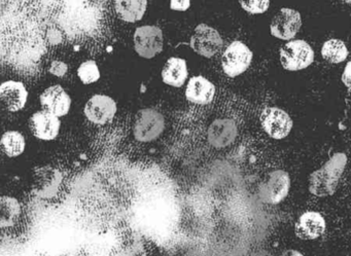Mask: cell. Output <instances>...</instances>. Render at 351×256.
I'll return each instance as SVG.
<instances>
[{
	"label": "cell",
	"instance_id": "3",
	"mask_svg": "<svg viewBox=\"0 0 351 256\" xmlns=\"http://www.w3.org/2000/svg\"><path fill=\"white\" fill-rule=\"evenodd\" d=\"M165 129L164 116L153 108L141 110L135 118L133 134L141 142H151L159 138Z\"/></svg>",
	"mask_w": 351,
	"mask_h": 256
},
{
	"label": "cell",
	"instance_id": "8",
	"mask_svg": "<svg viewBox=\"0 0 351 256\" xmlns=\"http://www.w3.org/2000/svg\"><path fill=\"white\" fill-rule=\"evenodd\" d=\"M62 174L51 166L38 167L32 174V190L40 199H52L58 194L62 183Z\"/></svg>",
	"mask_w": 351,
	"mask_h": 256
},
{
	"label": "cell",
	"instance_id": "10",
	"mask_svg": "<svg viewBox=\"0 0 351 256\" xmlns=\"http://www.w3.org/2000/svg\"><path fill=\"white\" fill-rule=\"evenodd\" d=\"M301 27V14L295 10L282 8L273 18L270 31L278 40H291L297 36Z\"/></svg>",
	"mask_w": 351,
	"mask_h": 256
},
{
	"label": "cell",
	"instance_id": "24",
	"mask_svg": "<svg viewBox=\"0 0 351 256\" xmlns=\"http://www.w3.org/2000/svg\"><path fill=\"white\" fill-rule=\"evenodd\" d=\"M121 256H147V254L141 240L134 235L125 242L121 250Z\"/></svg>",
	"mask_w": 351,
	"mask_h": 256
},
{
	"label": "cell",
	"instance_id": "12",
	"mask_svg": "<svg viewBox=\"0 0 351 256\" xmlns=\"http://www.w3.org/2000/svg\"><path fill=\"white\" fill-rule=\"evenodd\" d=\"M30 130L34 136L40 140H54L60 131L61 122L58 116L48 110H40L32 114L29 120Z\"/></svg>",
	"mask_w": 351,
	"mask_h": 256
},
{
	"label": "cell",
	"instance_id": "17",
	"mask_svg": "<svg viewBox=\"0 0 351 256\" xmlns=\"http://www.w3.org/2000/svg\"><path fill=\"white\" fill-rule=\"evenodd\" d=\"M215 96V85L200 75L192 77L186 86V97L192 103L206 105L213 101Z\"/></svg>",
	"mask_w": 351,
	"mask_h": 256
},
{
	"label": "cell",
	"instance_id": "2",
	"mask_svg": "<svg viewBox=\"0 0 351 256\" xmlns=\"http://www.w3.org/2000/svg\"><path fill=\"white\" fill-rule=\"evenodd\" d=\"M280 63L285 71H299L313 63L314 52L305 40H297L285 44L279 51Z\"/></svg>",
	"mask_w": 351,
	"mask_h": 256
},
{
	"label": "cell",
	"instance_id": "16",
	"mask_svg": "<svg viewBox=\"0 0 351 256\" xmlns=\"http://www.w3.org/2000/svg\"><path fill=\"white\" fill-rule=\"evenodd\" d=\"M28 92L21 81H5L0 86V99L9 112L23 110L27 102Z\"/></svg>",
	"mask_w": 351,
	"mask_h": 256
},
{
	"label": "cell",
	"instance_id": "14",
	"mask_svg": "<svg viewBox=\"0 0 351 256\" xmlns=\"http://www.w3.org/2000/svg\"><path fill=\"white\" fill-rule=\"evenodd\" d=\"M40 103L44 106L45 110H48L51 114L60 118L69 114L71 99L61 86L56 85L45 90L44 93L40 95Z\"/></svg>",
	"mask_w": 351,
	"mask_h": 256
},
{
	"label": "cell",
	"instance_id": "30",
	"mask_svg": "<svg viewBox=\"0 0 351 256\" xmlns=\"http://www.w3.org/2000/svg\"><path fill=\"white\" fill-rule=\"evenodd\" d=\"M343 3H348V5H351V0H342Z\"/></svg>",
	"mask_w": 351,
	"mask_h": 256
},
{
	"label": "cell",
	"instance_id": "7",
	"mask_svg": "<svg viewBox=\"0 0 351 256\" xmlns=\"http://www.w3.org/2000/svg\"><path fill=\"white\" fill-rule=\"evenodd\" d=\"M134 49L139 56L152 59L163 51V32L157 26H143L135 30Z\"/></svg>",
	"mask_w": 351,
	"mask_h": 256
},
{
	"label": "cell",
	"instance_id": "22",
	"mask_svg": "<svg viewBox=\"0 0 351 256\" xmlns=\"http://www.w3.org/2000/svg\"><path fill=\"white\" fill-rule=\"evenodd\" d=\"M25 146L23 135L17 131H9L1 137V149L8 157H19L25 151Z\"/></svg>",
	"mask_w": 351,
	"mask_h": 256
},
{
	"label": "cell",
	"instance_id": "6",
	"mask_svg": "<svg viewBox=\"0 0 351 256\" xmlns=\"http://www.w3.org/2000/svg\"><path fill=\"white\" fill-rule=\"evenodd\" d=\"M190 46L196 54L205 58H211L221 51L223 42L219 31L215 28L206 24H199L191 38Z\"/></svg>",
	"mask_w": 351,
	"mask_h": 256
},
{
	"label": "cell",
	"instance_id": "28",
	"mask_svg": "<svg viewBox=\"0 0 351 256\" xmlns=\"http://www.w3.org/2000/svg\"><path fill=\"white\" fill-rule=\"evenodd\" d=\"M342 81L348 89L351 90V61L347 63L342 75Z\"/></svg>",
	"mask_w": 351,
	"mask_h": 256
},
{
	"label": "cell",
	"instance_id": "18",
	"mask_svg": "<svg viewBox=\"0 0 351 256\" xmlns=\"http://www.w3.org/2000/svg\"><path fill=\"white\" fill-rule=\"evenodd\" d=\"M147 8V0H114L117 15L123 21L135 23L141 21Z\"/></svg>",
	"mask_w": 351,
	"mask_h": 256
},
{
	"label": "cell",
	"instance_id": "19",
	"mask_svg": "<svg viewBox=\"0 0 351 256\" xmlns=\"http://www.w3.org/2000/svg\"><path fill=\"white\" fill-rule=\"evenodd\" d=\"M188 77V68H186V62L182 58L168 59L162 71V79L166 85L171 86L174 88H180L184 85Z\"/></svg>",
	"mask_w": 351,
	"mask_h": 256
},
{
	"label": "cell",
	"instance_id": "1",
	"mask_svg": "<svg viewBox=\"0 0 351 256\" xmlns=\"http://www.w3.org/2000/svg\"><path fill=\"white\" fill-rule=\"evenodd\" d=\"M346 164L347 155L344 153H335L320 169L312 172L309 177V192L319 198L334 194Z\"/></svg>",
	"mask_w": 351,
	"mask_h": 256
},
{
	"label": "cell",
	"instance_id": "23",
	"mask_svg": "<svg viewBox=\"0 0 351 256\" xmlns=\"http://www.w3.org/2000/svg\"><path fill=\"white\" fill-rule=\"evenodd\" d=\"M77 75L84 85H90L100 79V71L95 61H86L77 69Z\"/></svg>",
	"mask_w": 351,
	"mask_h": 256
},
{
	"label": "cell",
	"instance_id": "21",
	"mask_svg": "<svg viewBox=\"0 0 351 256\" xmlns=\"http://www.w3.org/2000/svg\"><path fill=\"white\" fill-rule=\"evenodd\" d=\"M322 56L330 64H339L346 60L348 50L346 44L340 40H330L322 48Z\"/></svg>",
	"mask_w": 351,
	"mask_h": 256
},
{
	"label": "cell",
	"instance_id": "15",
	"mask_svg": "<svg viewBox=\"0 0 351 256\" xmlns=\"http://www.w3.org/2000/svg\"><path fill=\"white\" fill-rule=\"evenodd\" d=\"M237 137V126L229 118L215 120L209 127L207 132L208 142L215 149L229 146Z\"/></svg>",
	"mask_w": 351,
	"mask_h": 256
},
{
	"label": "cell",
	"instance_id": "5",
	"mask_svg": "<svg viewBox=\"0 0 351 256\" xmlns=\"http://www.w3.org/2000/svg\"><path fill=\"white\" fill-rule=\"evenodd\" d=\"M291 178L289 173L283 170H276L271 172L268 180L261 184L258 196L265 204L277 205L287 198Z\"/></svg>",
	"mask_w": 351,
	"mask_h": 256
},
{
	"label": "cell",
	"instance_id": "13",
	"mask_svg": "<svg viewBox=\"0 0 351 256\" xmlns=\"http://www.w3.org/2000/svg\"><path fill=\"white\" fill-rule=\"evenodd\" d=\"M326 220L320 213L308 211L303 213L295 223V233L299 239L315 240L326 231Z\"/></svg>",
	"mask_w": 351,
	"mask_h": 256
},
{
	"label": "cell",
	"instance_id": "20",
	"mask_svg": "<svg viewBox=\"0 0 351 256\" xmlns=\"http://www.w3.org/2000/svg\"><path fill=\"white\" fill-rule=\"evenodd\" d=\"M21 215V206L17 199L3 196L0 199V225L1 227H14Z\"/></svg>",
	"mask_w": 351,
	"mask_h": 256
},
{
	"label": "cell",
	"instance_id": "11",
	"mask_svg": "<svg viewBox=\"0 0 351 256\" xmlns=\"http://www.w3.org/2000/svg\"><path fill=\"white\" fill-rule=\"evenodd\" d=\"M85 116L96 125H106L114 120L117 114V103L106 95H94L86 104Z\"/></svg>",
	"mask_w": 351,
	"mask_h": 256
},
{
	"label": "cell",
	"instance_id": "29",
	"mask_svg": "<svg viewBox=\"0 0 351 256\" xmlns=\"http://www.w3.org/2000/svg\"><path fill=\"white\" fill-rule=\"evenodd\" d=\"M280 256H303V254L300 253L297 250L289 249L283 252Z\"/></svg>",
	"mask_w": 351,
	"mask_h": 256
},
{
	"label": "cell",
	"instance_id": "26",
	"mask_svg": "<svg viewBox=\"0 0 351 256\" xmlns=\"http://www.w3.org/2000/svg\"><path fill=\"white\" fill-rule=\"evenodd\" d=\"M67 71H69V67L62 61H53L50 69H49L50 73L58 77H64L66 75Z\"/></svg>",
	"mask_w": 351,
	"mask_h": 256
},
{
	"label": "cell",
	"instance_id": "4",
	"mask_svg": "<svg viewBox=\"0 0 351 256\" xmlns=\"http://www.w3.org/2000/svg\"><path fill=\"white\" fill-rule=\"evenodd\" d=\"M252 51L240 40L232 42L223 53L221 67L227 77H236L250 68L252 62Z\"/></svg>",
	"mask_w": 351,
	"mask_h": 256
},
{
	"label": "cell",
	"instance_id": "27",
	"mask_svg": "<svg viewBox=\"0 0 351 256\" xmlns=\"http://www.w3.org/2000/svg\"><path fill=\"white\" fill-rule=\"evenodd\" d=\"M191 7V0H170V9L173 11L186 12Z\"/></svg>",
	"mask_w": 351,
	"mask_h": 256
},
{
	"label": "cell",
	"instance_id": "9",
	"mask_svg": "<svg viewBox=\"0 0 351 256\" xmlns=\"http://www.w3.org/2000/svg\"><path fill=\"white\" fill-rule=\"evenodd\" d=\"M261 125L271 138L281 140L289 136L293 123L291 116L278 107H266L261 114Z\"/></svg>",
	"mask_w": 351,
	"mask_h": 256
},
{
	"label": "cell",
	"instance_id": "25",
	"mask_svg": "<svg viewBox=\"0 0 351 256\" xmlns=\"http://www.w3.org/2000/svg\"><path fill=\"white\" fill-rule=\"evenodd\" d=\"M244 11L252 15L264 14L270 7V0H239Z\"/></svg>",
	"mask_w": 351,
	"mask_h": 256
}]
</instances>
